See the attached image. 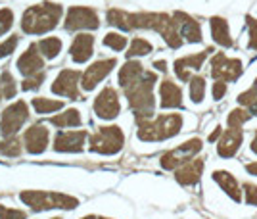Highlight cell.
Here are the masks:
<instances>
[{
	"instance_id": "33",
	"label": "cell",
	"mask_w": 257,
	"mask_h": 219,
	"mask_svg": "<svg viewBox=\"0 0 257 219\" xmlns=\"http://www.w3.org/2000/svg\"><path fill=\"white\" fill-rule=\"evenodd\" d=\"M0 154L10 156V158L20 156V154H22V141L16 139V137H10V139L2 141V143H0Z\"/></svg>"
},
{
	"instance_id": "20",
	"label": "cell",
	"mask_w": 257,
	"mask_h": 219,
	"mask_svg": "<svg viewBox=\"0 0 257 219\" xmlns=\"http://www.w3.org/2000/svg\"><path fill=\"white\" fill-rule=\"evenodd\" d=\"M211 177H213L215 183L221 186V190H223V192H225L226 196L230 198L232 202H236V204H240V202H242V198H244V190L240 188L238 179H236L230 171H226V169H215Z\"/></svg>"
},
{
	"instance_id": "48",
	"label": "cell",
	"mask_w": 257,
	"mask_h": 219,
	"mask_svg": "<svg viewBox=\"0 0 257 219\" xmlns=\"http://www.w3.org/2000/svg\"><path fill=\"white\" fill-rule=\"evenodd\" d=\"M4 98V94H2V88H0V100Z\"/></svg>"
},
{
	"instance_id": "10",
	"label": "cell",
	"mask_w": 257,
	"mask_h": 219,
	"mask_svg": "<svg viewBox=\"0 0 257 219\" xmlns=\"http://www.w3.org/2000/svg\"><path fill=\"white\" fill-rule=\"evenodd\" d=\"M64 27L67 31H77V29H98L100 20H98L96 10L86 8V6H73L67 10Z\"/></svg>"
},
{
	"instance_id": "9",
	"label": "cell",
	"mask_w": 257,
	"mask_h": 219,
	"mask_svg": "<svg viewBox=\"0 0 257 219\" xmlns=\"http://www.w3.org/2000/svg\"><path fill=\"white\" fill-rule=\"evenodd\" d=\"M29 120V110H27V104L23 100H18L14 102L12 106L2 112V120H0V133L2 137L10 139L16 133L22 129V125Z\"/></svg>"
},
{
	"instance_id": "44",
	"label": "cell",
	"mask_w": 257,
	"mask_h": 219,
	"mask_svg": "<svg viewBox=\"0 0 257 219\" xmlns=\"http://www.w3.org/2000/svg\"><path fill=\"white\" fill-rule=\"evenodd\" d=\"M246 171L249 173V175L257 177V162H249V164H246Z\"/></svg>"
},
{
	"instance_id": "6",
	"label": "cell",
	"mask_w": 257,
	"mask_h": 219,
	"mask_svg": "<svg viewBox=\"0 0 257 219\" xmlns=\"http://www.w3.org/2000/svg\"><path fill=\"white\" fill-rule=\"evenodd\" d=\"M90 150L98 154H117L123 144H125V133L121 131L117 125H107V127H98L96 133L90 135Z\"/></svg>"
},
{
	"instance_id": "15",
	"label": "cell",
	"mask_w": 257,
	"mask_h": 219,
	"mask_svg": "<svg viewBox=\"0 0 257 219\" xmlns=\"http://www.w3.org/2000/svg\"><path fill=\"white\" fill-rule=\"evenodd\" d=\"M244 143V131L242 129H225L221 139L217 141V156L223 160H230L234 158L240 146Z\"/></svg>"
},
{
	"instance_id": "35",
	"label": "cell",
	"mask_w": 257,
	"mask_h": 219,
	"mask_svg": "<svg viewBox=\"0 0 257 219\" xmlns=\"http://www.w3.org/2000/svg\"><path fill=\"white\" fill-rule=\"evenodd\" d=\"M104 44L109 46L111 50H115V52H121L127 46V37H123L121 33H107L104 37Z\"/></svg>"
},
{
	"instance_id": "37",
	"label": "cell",
	"mask_w": 257,
	"mask_h": 219,
	"mask_svg": "<svg viewBox=\"0 0 257 219\" xmlns=\"http://www.w3.org/2000/svg\"><path fill=\"white\" fill-rule=\"evenodd\" d=\"M18 41H20V37L18 35H12L8 37V41H4V43L0 44V58H6V56H10L14 50H16V46H18Z\"/></svg>"
},
{
	"instance_id": "43",
	"label": "cell",
	"mask_w": 257,
	"mask_h": 219,
	"mask_svg": "<svg viewBox=\"0 0 257 219\" xmlns=\"http://www.w3.org/2000/svg\"><path fill=\"white\" fill-rule=\"evenodd\" d=\"M221 135H223V129H221V127H215L213 133L207 137V141H209V143H217V141L221 139Z\"/></svg>"
},
{
	"instance_id": "30",
	"label": "cell",
	"mask_w": 257,
	"mask_h": 219,
	"mask_svg": "<svg viewBox=\"0 0 257 219\" xmlns=\"http://www.w3.org/2000/svg\"><path fill=\"white\" fill-rule=\"evenodd\" d=\"M39 46V52L44 56V58H56V56L60 54V50H62V41L58 39V37H48V39H44L41 43L37 44Z\"/></svg>"
},
{
	"instance_id": "45",
	"label": "cell",
	"mask_w": 257,
	"mask_h": 219,
	"mask_svg": "<svg viewBox=\"0 0 257 219\" xmlns=\"http://www.w3.org/2000/svg\"><path fill=\"white\" fill-rule=\"evenodd\" d=\"M154 67L160 69V71H167V62H165V60H156V62H154Z\"/></svg>"
},
{
	"instance_id": "46",
	"label": "cell",
	"mask_w": 257,
	"mask_h": 219,
	"mask_svg": "<svg viewBox=\"0 0 257 219\" xmlns=\"http://www.w3.org/2000/svg\"><path fill=\"white\" fill-rule=\"evenodd\" d=\"M249 150L257 156V131L253 133V137H251V143H249Z\"/></svg>"
},
{
	"instance_id": "5",
	"label": "cell",
	"mask_w": 257,
	"mask_h": 219,
	"mask_svg": "<svg viewBox=\"0 0 257 219\" xmlns=\"http://www.w3.org/2000/svg\"><path fill=\"white\" fill-rule=\"evenodd\" d=\"M23 204H27L33 211H44V209H75L79 200L62 192H48V190H23L20 194Z\"/></svg>"
},
{
	"instance_id": "34",
	"label": "cell",
	"mask_w": 257,
	"mask_h": 219,
	"mask_svg": "<svg viewBox=\"0 0 257 219\" xmlns=\"http://www.w3.org/2000/svg\"><path fill=\"white\" fill-rule=\"evenodd\" d=\"M236 100H238V104H240V106H244V108H249V106L255 102L257 100V77L253 79L251 87L247 88V90H244V92H240Z\"/></svg>"
},
{
	"instance_id": "36",
	"label": "cell",
	"mask_w": 257,
	"mask_h": 219,
	"mask_svg": "<svg viewBox=\"0 0 257 219\" xmlns=\"http://www.w3.org/2000/svg\"><path fill=\"white\" fill-rule=\"evenodd\" d=\"M247 23V48L257 52V20L253 16H246Z\"/></svg>"
},
{
	"instance_id": "50",
	"label": "cell",
	"mask_w": 257,
	"mask_h": 219,
	"mask_svg": "<svg viewBox=\"0 0 257 219\" xmlns=\"http://www.w3.org/2000/svg\"><path fill=\"white\" fill-rule=\"evenodd\" d=\"M54 219H62V217H54Z\"/></svg>"
},
{
	"instance_id": "28",
	"label": "cell",
	"mask_w": 257,
	"mask_h": 219,
	"mask_svg": "<svg viewBox=\"0 0 257 219\" xmlns=\"http://www.w3.org/2000/svg\"><path fill=\"white\" fill-rule=\"evenodd\" d=\"M205 88H207V83H205L204 77L194 75L190 81H188V94H190V100L194 104H202L205 98Z\"/></svg>"
},
{
	"instance_id": "17",
	"label": "cell",
	"mask_w": 257,
	"mask_h": 219,
	"mask_svg": "<svg viewBox=\"0 0 257 219\" xmlns=\"http://www.w3.org/2000/svg\"><path fill=\"white\" fill-rule=\"evenodd\" d=\"M79 77H81L79 71L64 69L52 83V92L67 96V98L71 100H77L79 98Z\"/></svg>"
},
{
	"instance_id": "18",
	"label": "cell",
	"mask_w": 257,
	"mask_h": 219,
	"mask_svg": "<svg viewBox=\"0 0 257 219\" xmlns=\"http://www.w3.org/2000/svg\"><path fill=\"white\" fill-rule=\"evenodd\" d=\"M86 141V131H60L54 139L56 152H81Z\"/></svg>"
},
{
	"instance_id": "7",
	"label": "cell",
	"mask_w": 257,
	"mask_h": 219,
	"mask_svg": "<svg viewBox=\"0 0 257 219\" xmlns=\"http://www.w3.org/2000/svg\"><path fill=\"white\" fill-rule=\"evenodd\" d=\"M202 148H204L202 139L192 137V139L184 141V143L179 144V146H175L173 150L163 154L160 160V165L163 169H169V171H171V169H179L181 165L188 164L190 160H194L196 154L202 152Z\"/></svg>"
},
{
	"instance_id": "21",
	"label": "cell",
	"mask_w": 257,
	"mask_h": 219,
	"mask_svg": "<svg viewBox=\"0 0 257 219\" xmlns=\"http://www.w3.org/2000/svg\"><path fill=\"white\" fill-rule=\"evenodd\" d=\"M43 67H44V60L43 56H41V52H39V46L37 44H31L22 54V58L18 60V69L25 77H33L37 75V73H41Z\"/></svg>"
},
{
	"instance_id": "13",
	"label": "cell",
	"mask_w": 257,
	"mask_h": 219,
	"mask_svg": "<svg viewBox=\"0 0 257 219\" xmlns=\"http://www.w3.org/2000/svg\"><path fill=\"white\" fill-rule=\"evenodd\" d=\"M48 141H50V131L43 123L31 125L23 135V144L29 154H43L48 148Z\"/></svg>"
},
{
	"instance_id": "2",
	"label": "cell",
	"mask_w": 257,
	"mask_h": 219,
	"mask_svg": "<svg viewBox=\"0 0 257 219\" xmlns=\"http://www.w3.org/2000/svg\"><path fill=\"white\" fill-rule=\"evenodd\" d=\"M158 77L152 71H146L135 85L125 88V96L128 100V106L133 110L137 121L152 120L154 110H156V100H154V87H156Z\"/></svg>"
},
{
	"instance_id": "31",
	"label": "cell",
	"mask_w": 257,
	"mask_h": 219,
	"mask_svg": "<svg viewBox=\"0 0 257 219\" xmlns=\"http://www.w3.org/2000/svg\"><path fill=\"white\" fill-rule=\"evenodd\" d=\"M33 108L37 110V114H50V112H56V110L64 108V102L62 100H50V98H33Z\"/></svg>"
},
{
	"instance_id": "4",
	"label": "cell",
	"mask_w": 257,
	"mask_h": 219,
	"mask_svg": "<svg viewBox=\"0 0 257 219\" xmlns=\"http://www.w3.org/2000/svg\"><path fill=\"white\" fill-rule=\"evenodd\" d=\"M62 6L52 4V2H44L39 6H31L29 10L23 14L22 29L29 35H43L52 31L58 25L62 18Z\"/></svg>"
},
{
	"instance_id": "19",
	"label": "cell",
	"mask_w": 257,
	"mask_h": 219,
	"mask_svg": "<svg viewBox=\"0 0 257 219\" xmlns=\"http://www.w3.org/2000/svg\"><path fill=\"white\" fill-rule=\"evenodd\" d=\"M204 167H205L204 158H194L188 164H184L179 169H175V179L182 186H194L202 179Z\"/></svg>"
},
{
	"instance_id": "32",
	"label": "cell",
	"mask_w": 257,
	"mask_h": 219,
	"mask_svg": "<svg viewBox=\"0 0 257 219\" xmlns=\"http://www.w3.org/2000/svg\"><path fill=\"white\" fill-rule=\"evenodd\" d=\"M0 88H2L4 98H14V96H16L18 87H16V81H14V77H12L10 71H2V73H0Z\"/></svg>"
},
{
	"instance_id": "29",
	"label": "cell",
	"mask_w": 257,
	"mask_h": 219,
	"mask_svg": "<svg viewBox=\"0 0 257 219\" xmlns=\"http://www.w3.org/2000/svg\"><path fill=\"white\" fill-rule=\"evenodd\" d=\"M154 50V46H152L150 41H146V39H142V37H135L131 44H128V52H127V58H137V56H148Z\"/></svg>"
},
{
	"instance_id": "24",
	"label": "cell",
	"mask_w": 257,
	"mask_h": 219,
	"mask_svg": "<svg viewBox=\"0 0 257 219\" xmlns=\"http://www.w3.org/2000/svg\"><path fill=\"white\" fill-rule=\"evenodd\" d=\"M92 46H94V37L92 35H77L71 48H69L71 58L77 64H83L92 56Z\"/></svg>"
},
{
	"instance_id": "11",
	"label": "cell",
	"mask_w": 257,
	"mask_h": 219,
	"mask_svg": "<svg viewBox=\"0 0 257 219\" xmlns=\"http://www.w3.org/2000/svg\"><path fill=\"white\" fill-rule=\"evenodd\" d=\"M215 52L213 48H205L202 52H196V54L182 56L179 60H175L173 69H175V75L181 79L182 83H188L192 79V71H200L204 62L209 58V54Z\"/></svg>"
},
{
	"instance_id": "14",
	"label": "cell",
	"mask_w": 257,
	"mask_h": 219,
	"mask_svg": "<svg viewBox=\"0 0 257 219\" xmlns=\"http://www.w3.org/2000/svg\"><path fill=\"white\" fill-rule=\"evenodd\" d=\"M115 66H117V60L115 58H107V60H98L90 67H86V71L83 73V83H81L83 88L92 90L102 79H106L111 73V69Z\"/></svg>"
},
{
	"instance_id": "40",
	"label": "cell",
	"mask_w": 257,
	"mask_h": 219,
	"mask_svg": "<svg viewBox=\"0 0 257 219\" xmlns=\"http://www.w3.org/2000/svg\"><path fill=\"white\" fill-rule=\"evenodd\" d=\"M0 219H27V213L22 211V209L4 208V206H0Z\"/></svg>"
},
{
	"instance_id": "22",
	"label": "cell",
	"mask_w": 257,
	"mask_h": 219,
	"mask_svg": "<svg viewBox=\"0 0 257 219\" xmlns=\"http://www.w3.org/2000/svg\"><path fill=\"white\" fill-rule=\"evenodd\" d=\"M209 31H211V39L215 44L223 46V48H230L234 41H232V33H230V25L225 18L221 16H213L209 20Z\"/></svg>"
},
{
	"instance_id": "41",
	"label": "cell",
	"mask_w": 257,
	"mask_h": 219,
	"mask_svg": "<svg viewBox=\"0 0 257 219\" xmlns=\"http://www.w3.org/2000/svg\"><path fill=\"white\" fill-rule=\"evenodd\" d=\"M44 81V71H41V73H37V75L33 77H27L25 81L22 83V88L23 90H31V88H39L41 87V83Z\"/></svg>"
},
{
	"instance_id": "12",
	"label": "cell",
	"mask_w": 257,
	"mask_h": 219,
	"mask_svg": "<svg viewBox=\"0 0 257 219\" xmlns=\"http://www.w3.org/2000/svg\"><path fill=\"white\" fill-rule=\"evenodd\" d=\"M94 112L98 118L102 120H113L117 118L121 112V102H119V94L113 87H106L94 100Z\"/></svg>"
},
{
	"instance_id": "1",
	"label": "cell",
	"mask_w": 257,
	"mask_h": 219,
	"mask_svg": "<svg viewBox=\"0 0 257 219\" xmlns=\"http://www.w3.org/2000/svg\"><path fill=\"white\" fill-rule=\"evenodd\" d=\"M107 23L119 27L121 31H135V29H152L161 35L165 44L177 50L182 46V37L179 33V25L173 16L167 14H128L123 10L107 12Z\"/></svg>"
},
{
	"instance_id": "25",
	"label": "cell",
	"mask_w": 257,
	"mask_h": 219,
	"mask_svg": "<svg viewBox=\"0 0 257 219\" xmlns=\"http://www.w3.org/2000/svg\"><path fill=\"white\" fill-rule=\"evenodd\" d=\"M144 73H146V69H144V66H142L140 62H137V60H128L127 64L119 69V85H121V88L125 90L127 87L135 85Z\"/></svg>"
},
{
	"instance_id": "47",
	"label": "cell",
	"mask_w": 257,
	"mask_h": 219,
	"mask_svg": "<svg viewBox=\"0 0 257 219\" xmlns=\"http://www.w3.org/2000/svg\"><path fill=\"white\" fill-rule=\"evenodd\" d=\"M247 110L251 112V116H257V100H255V102H253V104H251V106H249Z\"/></svg>"
},
{
	"instance_id": "39",
	"label": "cell",
	"mask_w": 257,
	"mask_h": 219,
	"mask_svg": "<svg viewBox=\"0 0 257 219\" xmlns=\"http://www.w3.org/2000/svg\"><path fill=\"white\" fill-rule=\"evenodd\" d=\"M242 188H244V200L247 202V206H255L257 208V185L246 183Z\"/></svg>"
},
{
	"instance_id": "38",
	"label": "cell",
	"mask_w": 257,
	"mask_h": 219,
	"mask_svg": "<svg viewBox=\"0 0 257 219\" xmlns=\"http://www.w3.org/2000/svg\"><path fill=\"white\" fill-rule=\"evenodd\" d=\"M14 23V14L8 8H2L0 10V35H4Z\"/></svg>"
},
{
	"instance_id": "16",
	"label": "cell",
	"mask_w": 257,
	"mask_h": 219,
	"mask_svg": "<svg viewBox=\"0 0 257 219\" xmlns=\"http://www.w3.org/2000/svg\"><path fill=\"white\" fill-rule=\"evenodd\" d=\"M173 18H175V22L179 25V33H181L182 41L192 43V44H198L204 41L202 25H200L198 20H194L192 16H188V14H184V12H175Z\"/></svg>"
},
{
	"instance_id": "42",
	"label": "cell",
	"mask_w": 257,
	"mask_h": 219,
	"mask_svg": "<svg viewBox=\"0 0 257 219\" xmlns=\"http://www.w3.org/2000/svg\"><path fill=\"white\" fill-rule=\"evenodd\" d=\"M228 92V85H226L225 81H215L213 87H211V94H213V100H223L225 98V94Z\"/></svg>"
},
{
	"instance_id": "27",
	"label": "cell",
	"mask_w": 257,
	"mask_h": 219,
	"mask_svg": "<svg viewBox=\"0 0 257 219\" xmlns=\"http://www.w3.org/2000/svg\"><path fill=\"white\" fill-rule=\"evenodd\" d=\"M81 123H83L81 114H79V110H75V108L67 110L64 114L54 116L52 118V125H56V127H79Z\"/></svg>"
},
{
	"instance_id": "3",
	"label": "cell",
	"mask_w": 257,
	"mask_h": 219,
	"mask_svg": "<svg viewBox=\"0 0 257 219\" xmlns=\"http://www.w3.org/2000/svg\"><path fill=\"white\" fill-rule=\"evenodd\" d=\"M139 129H137V137L142 143H161L177 137L184 127V118L182 114H167V116H160L154 120L137 121Z\"/></svg>"
},
{
	"instance_id": "23",
	"label": "cell",
	"mask_w": 257,
	"mask_h": 219,
	"mask_svg": "<svg viewBox=\"0 0 257 219\" xmlns=\"http://www.w3.org/2000/svg\"><path fill=\"white\" fill-rule=\"evenodd\" d=\"M160 104L161 108H182V90L177 83H173L169 79L160 83Z\"/></svg>"
},
{
	"instance_id": "8",
	"label": "cell",
	"mask_w": 257,
	"mask_h": 219,
	"mask_svg": "<svg viewBox=\"0 0 257 219\" xmlns=\"http://www.w3.org/2000/svg\"><path fill=\"white\" fill-rule=\"evenodd\" d=\"M244 71V64L240 58H230L225 52H215L211 62H209V75L215 81H225V83H234L240 79Z\"/></svg>"
},
{
	"instance_id": "26",
	"label": "cell",
	"mask_w": 257,
	"mask_h": 219,
	"mask_svg": "<svg viewBox=\"0 0 257 219\" xmlns=\"http://www.w3.org/2000/svg\"><path fill=\"white\" fill-rule=\"evenodd\" d=\"M251 118H253L251 112L247 108H244V106L232 108L228 112V116H226V127H230V129H242Z\"/></svg>"
},
{
	"instance_id": "49",
	"label": "cell",
	"mask_w": 257,
	"mask_h": 219,
	"mask_svg": "<svg viewBox=\"0 0 257 219\" xmlns=\"http://www.w3.org/2000/svg\"><path fill=\"white\" fill-rule=\"evenodd\" d=\"M96 219H109V217H96Z\"/></svg>"
}]
</instances>
